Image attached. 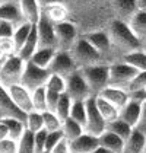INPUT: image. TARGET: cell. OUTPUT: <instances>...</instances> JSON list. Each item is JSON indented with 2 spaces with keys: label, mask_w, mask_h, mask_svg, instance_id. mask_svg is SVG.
<instances>
[{
  "label": "cell",
  "mask_w": 146,
  "mask_h": 153,
  "mask_svg": "<svg viewBox=\"0 0 146 153\" xmlns=\"http://www.w3.org/2000/svg\"><path fill=\"white\" fill-rule=\"evenodd\" d=\"M121 61L127 63L129 66L134 67L137 71H146V51L143 48L132 51L123 57Z\"/></svg>",
  "instance_id": "obj_29"
},
{
  "label": "cell",
  "mask_w": 146,
  "mask_h": 153,
  "mask_svg": "<svg viewBox=\"0 0 146 153\" xmlns=\"http://www.w3.org/2000/svg\"><path fill=\"white\" fill-rule=\"evenodd\" d=\"M137 7H139V10L146 12V0H137Z\"/></svg>",
  "instance_id": "obj_50"
},
{
  "label": "cell",
  "mask_w": 146,
  "mask_h": 153,
  "mask_svg": "<svg viewBox=\"0 0 146 153\" xmlns=\"http://www.w3.org/2000/svg\"><path fill=\"white\" fill-rule=\"evenodd\" d=\"M9 96L12 99V102L15 104V106L24 112L25 115L32 112L34 111V104H32V94L31 91H28L22 83H18V85H13L7 89Z\"/></svg>",
  "instance_id": "obj_12"
},
{
  "label": "cell",
  "mask_w": 146,
  "mask_h": 153,
  "mask_svg": "<svg viewBox=\"0 0 146 153\" xmlns=\"http://www.w3.org/2000/svg\"><path fill=\"white\" fill-rule=\"evenodd\" d=\"M7 137H9L7 127H6V124H4L3 121H0V141L4 140V139H7Z\"/></svg>",
  "instance_id": "obj_48"
},
{
  "label": "cell",
  "mask_w": 146,
  "mask_h": 153,
  "mask_svg": "<svg viewBox=\"0 0 146 153\" xmlns=\"http://www.w3.org/2000/svg\"><path fill=\"white\" fill-rule=\"evenodd\" d=\"M18 153H35V139L34 133L26 130L24 136L18 140Z\"/></svg>",
  "instance_id": "obj_36"
},
{
  "label": "cell",
  "mask_w": 146,
  "mask_h": 153,
  "mask_svg": "<svg viewBox=\"0 0 146 153\" xmlns=\"http://www.w3.org/2000/svg\"><path fill=\"white\" fill-rule=\"evenodd\" d=\"M42 13L48 18L51 22H54V24L64 22V21H70L69 19L70 12H69V7H67L66 3H57V4L47 6V7L42 9Z\"/></svg>",
  "instance_id": "obj_23"
},
{
  "label": "cell",
  "mask_w": 146,
  "mask_h": 153,
  "mask_svg": "<svg viewBox=\"0 0 146 153\" xmlns=\"http://www.w3.org/2000/svg\"><path fill=\"white\" fill-rule=\"evenodd\" d=\"M107 130L111 131V133H114V134H117L118 137H121L123 140L126 141L127 139H129V136L132 134L133 127H132V126H129L127 123H124L123 120L117 118V120H114V121L107 123Z\"/></svg>",
  "instance_id": "obj_32"
},
{
  "label": "cell",
  "mask_w": 146,
  "mask_h": 153,
  "mask_svg": "<svg viewBox=\"0 0 146 153\" xmlns=\"http://www.w3.org/2000/svg\"><path fill=\"white\" fill-rule=\"evenodd\" d=\"M42 118H44V130H47L48 133L61 130L63 121L59 118V115H57L56 112L45 111V112H42Z\"/></svg>",
  "instance_id": "obj_38"
},
{
  "label": "cell",
  "mask_w": 146,
  "mask_h": 153,
  "mask_svg": "<svg viewBox=\"0 0 146 153\" xmlns=\"http://www.w3.org/2000/svg\"><path fill=\"white\" fill-rule=\"evenodd\" d=\"M21 10L24 13V18L31 22V24H38L41 15H42V7L38 0H18Z\"/></svg>",
  "instance_id": "obj_20"
},
{
  "label": "cell",
  "mask_w": 146,
  "mask_h": 153,
  "mask_svg": "<svg viewBox=\"0 0 146 153\" xmlns=\"http://www.w3.org/2000/svg\"><path fill=\"white\" fill-rule=\"evenodd\" d=\"M97 96H101L104 99H107L108 102H111L114 106H117L118 109H121L126 105L130 98H129V92L123 88H114V86H107L102 92Z\"/></svg>",
  "instance_id": "obj_18"
},
{
  "label": "cell",
  "mask_w": 146,
  "mask_h": 153,
  "mask_svg": "<svg viewBox=\"0 0 146 153\" xmlns=\"http://www.w3.org/2000/svg\"><path fill=\"white\" fill-rule=\"evenodd\" d=\"M6 118H21V120H26V115L24 112H21L15 104L12 102L7 89H4L0 85V121L6 120Z\"/></svg>",
  "instance_id": "obj_16"
},
{
  "label": "cell",
  "mask_w": 146,
  "mask_h": 153,
  "mask_svg": "<svg viewBox=\"0 0 146 153\" xmlns=\"http://www.w3.org/2000/svg\"><path fill=\"white\" fill-rule=\"evenodd\" d=\"M0 153H18V141L12 139H4L0 141Z\"/></svg>",
  "instance_id": "obj_44"
},
{
  "label": "cell",
  "mask_w": 146,
  "mask_h": 153,
  "mask_svg": "<svg viewBox=\"0 0 146 153\" xmlns=\"http://www.w3.org/2000/svg\"><path fill=\"white\" fill-rule=\"evenodd\" d=\"M50 153H72V150H70V143L66 140V139H63Z\"/></svg>",
  "instance_id": "obj_47"
},
{
  "label": "cell",
  "mask_w": 146,
  "mask_h": 153,
  "mask_svg": "<svg viewBox=\"0 0 146 153\" xmlns=\"http://www.w3.org/2000/svg\"><path fill=\"white\" fill-rule=\"evenodd\" d=\"M1 66H3V61H0V69H1Z\"/></svg>",
  "instance_id": "obj_54"
},
{
  "label": "cell",
  "mask_w": 146,
  "mask_h": 153,
  "mask_svg": "<svg viewBox=\"0 0 146 153\" xmlns=\"http://www.w3.org/2000/svg\"><path fill=\"white\" fill-rule=\"evenodd\" d=\"M127 25L132 29V32L140 39V42H143L146 39V12L137 10L129 19Z\"/></svg>",
  "instance_id": "obj_25"
},
{
  "label": "cell",
  "mask_w": 146,
  "mask_h": 153,
  "mask_svg": "<svg viewBox=\"0 0 146 153\" xmlns=\"http://www.w3.org/2000/svg\"><path fill=\"white\" fill-rule=\"evenodd\" d=\"M59 99H60V94L47 89V111L56 112V108H57V104H59Z\"/></svg>",
  "instance_id": "obj_45"
},
{
  "label": "cell",
  "mask_w": 146,
  "mask_h": 153,
  "mask_svg": "<svg viewBox=\"0 0 146 153\" xmlns=\"http://www.w3.org/2000/svg\"><path fill=\"white\" fill-rule=\"evenodd\" d=\"M0 19L9 21V22L15 24L16 26L26 22L18 0H7V1H1L0 3Z\"/></svg>",
  "instance_id": "obj_15"
},
{
  "label": "cell",
  "mask_w": 146,
  "mask_h": 153,
  "mask_svg": "<svg viewBox=\"0 0 146 153\" xmlns=\"http://www.w3.org/2000/svg\"><path fill=\"white\" fill-rule=\"evenodd\" d=\"M50 74H51V71L48 69H41V67H38L35 64H32L31 61H26L21 83L28 91L32 92V91H35L38 88H42V86L47 85Z\"/></svg>",
  "instance_id": "obj_8"
},
{
  "label": "cell",
  "mask_w": 146,
  "mask_h": 153,
  "mask_svg": "<svg viewBox=\"0 0 146 153\" xmlns=\"http://www.w3.org/2000/svg\"><path fill=\"white\" fill-rule=\"evenodd\" d=\"M38 42H39V48H57V36H56V28H54V22H51L48 18L42 13L38 24Z\"/></svg>",
  "instance_id": "obj_13"
},
{
  "label": "cell",
  "mask_w": 146,
  "mask_h": 153,
  "mask_svg": "<svg viewBox=\"0 0 146 153\" xmlns=\"http://www.w3.org/2000/svg\"><path fill=\"white\" fill-rule=\"evenodd\" d=\"M56 53H57L56 48H38L29 61L38 67H41V69H48Z\"/></svg>",
  "instance_id": "obj_27"
},
{
  "label": "cell",
  "mask_w": 146,
  "mask_h": 153,
  "mask_svg": "<svg viewBox=\"0 0 146 153\" xmlns=\"http://www.w3.org/2000/svg\"><path fill=\"white\" fill-rule=\"evenodd\" d=\"M47 134H48L47 130H41V131H38V133L34 134V139H35V153H41L45 150Z\"/></svg>",
  "instance_id": "obj_42"
},
{
  "label": "cell",
  "mask_w": 146,
  "mask_h": 153,
  "mask_svg": "<svg viewBox=\"0 0 146 153\" xmlns=\"http://www.w3.org/2000/svg\"><path fill=\"white\" fill-rule=\"evenodd\" d=\"M70 118L85 127V124H86V101H73L72 111H70Z\"/></svg>",
  "instance_id": "obj_37"
},
{
  "label": "cell",
  "mask_w": 146,
  "mask_h": 153,
  "mask_svg": "<svg viewBox=\"0 0 146 153\" xmlns=\"http://www.w3.org/2000/svg\"><path fill=\"white\" fill-rule=\"evenodd\" d=\"M38 48H39V42H38V28H36V24H34L31 34L28 36V39L25 41L24 47L19 50L18 56L22 60H25V61H29L31 57L35 54V51Z\"/></svg>",
  "instance_id": "obj_24"
},
{
  "label": "cell",
  "mask_w": 146,
  "mask_h": 153,
  "mask_svg": "<svg viewBox=\"0 0 146 153\" xmlns=\"http://www.w3.org/2000/svg\"><path fill=\"white\" fill-rule=\"evenodd\" d=\"M54 28L57 36V48L63 51H70L80 36L79 26L72 21H64V22L54 24Z\"/></svg>",
  "instance_id": "obj_6"
},
{
  "label": "cell",
  "mask_w": 146,
  "mask_h": 153,
  "mask_svg": "<svg viewBox=\"0 0 146 153\" xmlns=\"http://www.w3.org/2000/svg\"><path fill=\"white\" fill-rule=\"evenodd\" d=\"M105 31H107V34L110 36V41H111L115 61H121L126 54L142 48L140 39L132 32L129 25L126 22H123V21L112 19L107 25Z\"/></svg>",
  "instance_id": "obj_1"
},
{
  "label": "cell",
  "mask_w": 146,
  "mask_h": 153,
  "mask_svg": "<svg viewBox=\"0 0 146 153\" xmlns=\"http://www.w3.org/2000/svg\"><path fill=\"white\" fill-rule=\"evenodd\" d=\"M66 94L72 98V101H86L94 96L80 70H76L66 77Z\"/></svg>",
  "instance_id": "obj_10"
},
{
  "label": "cell",
  "mask_w": 146,
  "mask_h": 153,
  "mask_svg": "<svg viewBox=\"0 0 146 153\" xmlns=\"http://www.w3.org/2000/svg\"><path fill=\"white\" fill-rule=\"evenodd\" d=\"M142 48H143V50H145V51H146V39H145V41H143V42H142Z\"/></svg>",
  "instance_id": "obj_53"
},
{
  "label": "cell",
  "mask_w": 146,
  "mask_h": 153,
  "mask_svg": "<svg viewBox=\"0 0 146 153\" xmlns=\"http://www.w3.org/2000/svg\"><path fill=\"white\" fill-rule=\"evenodd\" d=\"M139 71L134 67L129 66L124 61H115L112 64H110V79L108 86L114 88H123L127 89L129 85L133 82V79L137 76Z\"/></svg>",
  "instance_id": "obj_5"
},
{
  "label": "cell",
  "mask_w": 146,
  "mask_h": 153,
  "mask_svg": "<svg viewBox=\"0 0 146 153\" xmlns=\"http://www.w3.org/2000/svg\"><path fill=\"white\" fill-rule=\"evenodd\" d=\"M70 54L76 63L77 70H82L85 67H91L95 64H107L101 53H98L82 35L79 36V39L70 50Z\"/></svg>",
  "instance_id": "obj_2"
},
{
  "label": "cell",
  "mask_w": 146,
  "mask_h": 153,
  "mask_svg": "<svg viewBox=\"0 0 146 153\" xmlns=\"http://www.w3.org/2000/svg\"><path fill=\"white\" fill-rule=\"evenodd\" d=\"M61 133H63L64 139L70 143V141L76 140L79 136H82L85 133V127L69 117V118H66L63 121V124H61Z\"/></svg>",
  "instance_id": "obj_26"
},
{
  "label": "cell",
  "mask_w": 146,
  "mask_h": 153,
  "mask_svg": "<svg viewBox=\"0 0 146 153\" xmlns=\"http://www.w3.org/2000/svg\"><path fill=\"white\" fill-rule=\"evenodd\" d=\"M1 121L6 124L7 131H9V139H12V140L18 141L26 131L25 120H21V118H6V120H1Z\"/></svg>",
  "instance_id": "obj_30"
},
{
  "label": "cell",
  "mask_w": 146,
  "mask_h": 153,
  "mask_svg": "<svg viewBox=\"0 0 146 153\" xmlns=\"http://www.w3.org/2000/svg\"><path fill=\"white\" fill-rule=\"evenodd\" d=\"M69 0H66V3H67ZM70 1H74V3H80V4H85V3H89L91 0H70Z\"/></svg>",
  "instance_id": "obj_52"
},
{
  "label": "cell",
  "mask_w": 146,
  "mask_h": 153,
  "mask_svg": "<svg viewBox=\"0 0 146 153\" xmlns=\"http://www.w3.org/2000/svg\"><path fill=\"white\" fill-rule=\"evenodd\" d=\"M146 149V134L137 128H133L129 139L124 141V152L123 153H143Z\"/></svg>",
  "instance_id": "obj_21"
},
{
  "label": "cell",
  "mask_w": 146,
  "mask_h": 153,
  "mask_svg": "<svg viewBox=\"0 0 146 153\" xmlns=\"http://www.w3.org/2000/svg\"><path fill=\"white\" fill-rule=\"evenodd\" d=\"M92 153H112V152H110V150H107L105 147H102V146H98L97 149L94 150Z\"/></svg>",
  "instance_id": "obj_51"
},
{
  "label": "cell",
  "mask_w": 146,
  "mask_h": 153,
  "mask_svg": "<svg viewBox=\"0 0 146 153\" xmlns=\"http://www.w3.org/2000/svg\"><path fill=\"white\" fill-rule=\"evenodd\" d=\"M0 1H7V0H0Z\"/></svg>",
  "instance_id": "obj_56"
},
{
  "label": "cell",
  "mask_w": 146,
  "mask_h": 153,
  "mask_svg": "<svg viewBox=\"0 0 146 153\" xmlns=\"http://www.w3.org/2000/svg\"><path fill=\"white\" fill-rule=\"evenodd\" d=\"M64 139V136H63V133H61V130L59 131H51L47 134V141H45V150H48L51 152L61 140Z\"/></svg>",
  "instance_id": "obj_40"
},
{
  "label": "cell",
  "mask_w": 146,
  "mask_h": 153,
  "mask_svg": "<svg viewBox=\"0 0 146 153\" xmlns=\"http://www.w3.org/2000/svg\"><path fill=\"white\" fill-rule=\"evenodd\" d=\"M94 96L99 95L107 86L110 79V64H95L80 70Z\"/></svg>",
  "instance_id": "obj_4"
},
{
  "label": "cell",
  "mask_w": 146,
  "mask_h": 153,
  "mask_svg": "<svg viewBox=\"0 0 146 153\" xmlns=\"http://www.w3.org/2000/svg\"><path fill=\"white\" fill-rule=\"evenodd\" d=\"M98 140H99V146L105 147L110 152H112V153L124 152V140H123L121 137H118L117 134L108 131V130H105V131L98 137Z\"/></svg>",
  "instance_id": "obj_22"
},
{
  "label": "cell",
  "mask_w": 146,
  "mask_h": 153,
  "mask_svg": "<svg viewBox=\"0 0 146 153\" xmlns=\"http://www.w3.org/2000/svg\"><path fill=\"white\" fill-rule=\"evenodd\" d=\"M25 64H26V61L21 59L18 54L7 57L3 61V66L0 69V85L4 89H9L13 85L21 83Z\"/></svg>",
  "instance_id": "obj_3"
},
{
  "label": "cell",
  "mask_w": 146,
  "mask_h": 153,
  "mask_svg": "<svg viewBox=\"0 0 146 153\" xmlns=\"http://www.w3.org/2000/svg\"><path fill=\"white\" fill-rule=\"evenodd\" d=\"M45 88L50 89V91H54L57 94H66V77H63L60 74H50L48 80H47V85Z\"/></svg>",
  "instance_id": "obj_39"
},
{
  "label": "cell",
  "mask_w": 146,
  "mask_h": 153,
  "mask_svg": "<svg viewBox=\"0 0 146 153\" xmlns=\"http://www.w3.org/2000/svg\"><path fill=\"white\" fill-rule=\"evenodd\" d=\"M41 153H50V152L48 150H44V152H41Z\"/></svg>",
  "instance_id": "obj_55"
},
{
  "label": "cell",
  "mask_w": 146,
  "mask_h": 153,
  "mask_svg": "<svg viewBox=\"0 0 146 153\" xmlns=\"http://www.w3.org/2000/svg\"><path fill=\"white\" fill-rule=\"evenodd\" d=\"M143 153H146V149H145V152H143Z\"/></svg>",
  "instance_id": "obj_57"
},
{
  "label": "cell",
  "mask_w": 146,
  "mask_h": 153,
  "mask_svg": "<svg viewBox=\"0 0 146 153\" xmlns=\"http://www.w3.org/2000/svg\"><path fill=\"white\" fill-rule=\"evenodd\" d=\"M83 38L97 50L98 53H101V56L104 57L107 64H112L115 63V57H114V51H112V45L110 41V36L105 29L101 31H94V32H88L83 34Z\"/></svg>",
  "instance_id": "obj_7"
},
{
  "label": "cell",
  "mask_w": 146,
  "mask_h": 153,
  "mask_svg": "<svg viewBox=\"0 0 146 153\" xmlns=\"http://www.w3.org/2000/svg\"><path fill=\"white\" fill-rule=\"evenodd\" d=\"M32 26H34V24H31V22H28V21L16 26L15 34H13V36H12L13 44H15V48H16V54L19 53V50H21V48L24 47L25 41L28 39V36H29L31 31H32Z\"/></svg>",
  "instance_id": "obj_31"
},
{
  "label": "cell",
  "mask_w": 146,
  "mask_h": 153,
  "mask_svg": "<svg viewBox=\"0 0 146 153\" xmlns=\"http://www.w3.org/2000/svg\"><path fill=\"white\" fill-rule=\"evenodd\" d=\"M41 7H47V6H51V4H57V3H66V0H38Z\"/></svg>",
  "instance_id": "obj_49"
},
{
  "label": "cell",
  "mask_w": 146,
  "mask_h": 153,
  "mask_svg": "<svg viewBox=\"0 0 146 153\" xmlns=\"http://www.w3.org/2000/svg\"><path fill=\"white\" fill-rule=\"evenodd\" d=\"M146 86V71H139L137 76L133 79V82L129 85V88L126 89L127 92L130 91H137V89H143Z\"/></svg>",
  "instance_id": "obj_43"
},
{
  "label": "cell",
  "mask_w": 146,
  "mask_h": 153,
  "mask_svg": "<svg viewBox=\"0 0 146 153\" xmlns=\"http://www.w3.org/2000/svg\"><path fill=\"white\" fill-rule=\"evenodd\" d=\"M15 29H16V25L9 22V21H4V19H0V39L3 38H12L15 34Z\"/></svg>",
  "instance_id": "obj_41"
},
{
  "label": "cell",
  "mask_w": 146,
  "mask_h": 153,
  "mask_svg": "<svg viewBox=\"0 0 146 153\" xmlns=\"http://www.w3.org/2000/svg\"><path fill=\"white\" fill-rule=\"evenodd\" d=\"M107 130V121L102 118L101 112L98 111L95 96H91L86 99V124L85 133H89L92 136L99 137Z\"/></svg>",
  "instance_id": "obj_9"
},
{
  "label": "cell",
  "mask_w": 146,
  "mask_h": 153,
  "mask_svg": "<svg viewBox=\"0 0 146 153\" xmlns=\"http://www.w3.org/2000/svg\"><path fill=\"white\" fill-rule=\"evenodd\" d=\"M72 105H73L72 98L67 94H61L60 99H59V104H57V108H56V114L59 115V118H60L61 121H64L66 118L70 117Z\"/></svg>",
  "instance_id": "obj_35"
},
{
  "label": "cell",
  "mask_w": 146,
  "mask_h": 153,
  "mask_svg": "<svg viewBox=\"0 0 146 153\" xmlns=\"http://www.w3.org/2000/svg\"><path fill=\"white\" fill-rule=\"evenodd\" d=\"M48 70L53 74H60L63 77H67L69 74H72L77 70L76 63L73 60L70 51H63V50H57L54 59L50 64Z\"/></svg>",
  "instance_id": "obj_11"
},
{
  "label": "cell",
  "mask_w": 146,
  "mask_h": 153,
  "mask_svg": "<svg viewBox=\"0 0 146 153\" xmlns=\"http://www.w3.org/2000/svg\"><path fill=\"white\" fill-rule=\"evenodd\" d=\"M32 94V104H34V111L38 112H45L47 111V88H38Z\"/></svg>",
  "instance_id": "obj_34"
},
{
  "label": "cell",
  "mask_w": 146,
  "mask_h": 153,
  "mask_svg": "<svg viewBox=\"0 0 146 153\" xmlns=\"http://www.w3.org/2000/svg\"><path fill=\"white\" fill-rule=\"evenodd\" d=\"M140 112H142V104H139L136 101H129L120 109L118 118L123 120L124 123H127L129 126H132L133 128H136V126L139 123V118H140Z\"/></svg>",
  "instance_id": "obj_19"
},
{
  "label": "cell",
  "mask_w": 146,
  "mask_h": 153,
  "mask_svg": "<svg viewBox=\"0 0 146 153\" xmlns=\"http://www.w3.org/2000/svg\"><path fill=\"white\" fill-rule=\"evenodd\" d=\"M0 3H1V1H0Z\"/></svg>",
  "instance_id": "obj_58"
},
{
  "label": "cell",
  "mask_w": 146,
  "mask_h": 153,
  "mask_svg": "<svg viewBox=\"0 0 146 153\" xmlns=\"http://www.w3.org/2000/svg\"><path fill=\"white\" fill-rule=\"evenodd\" d=\"M110 7L114 19L129 22V19L139 10L137 0H110Z\"/></svg>",
  "instance_id": "obj_14"
},
{
  "label": "cell",
  "mask_w": 146,
  "mask_h": 153,
  "mask_svg": "<svg viewBox=\"0 0 146 153\" xmlns=\"http://www.w3.org/2000/svg\"><path fill=\"white\" fill-rule=\"evenodd\" d=\"M26 130H29L31 133H38L41 130H44V118H42V112L38 111H32L29 114H26Z\"/></svg>",
  "instance_id": "obj_33"
},
{
  "label": "cell",
  "mask_w": 146,
  "mask_h": 153,
  "mask_svg": "<svg viewBox=\"0 0 146 153\" xmlns=\"http://www.w3.org/2000/svg\"><path fill=\"white\" fill-rule=\"evenodd\" d=\"M136 128L139 131H142L143 134H146V102L142 104V112H140V118H139V123H137Z\"/></svg>",
  "instance_id": "obj_46"
},
{
  "label": "cell",
  "mask_w": 146,
  "mask_h": 153,
  "mask_svg": "<svg viewBox=\"0 0 146 153\" xmlns=\"http://www.w3.org/2000/svg\"><path fill=\"white\" fill-rule=\"evenodd\" d=\"M95 102H97V108L98 111L101 112L102 118L110 123V121H114L118 118V114H120V109L117 106H114L111 102H108L107 99L101 98V96H95Z\"/></svg>",
  "instance_id": "obj_28"
},
{
  "label": "cell",
  "mask_w": 146,
  "mask_h": 153,
  "mask_svg": "<svg viewBox=\"0 0 146 153\" xmlns=\"http://www.w3.org/2000/svg\"><path fill=\"white\" fill-rule=\"evenodd\" d=\"M98 146H99L98 137L89 134V133H83L76 140L70 141V150H72V153H92Z\"/></svg>",
  "instance_id": "obj_17"
},
{
  "label": "cell",
  "mask_w": 146,
  "mask_h": 153,
  "mask_svg": "<svg viewBox=\"0 0 146 153\" xmlns=\"http://www.w3.org/2000/svg\"><path fill=\"white\" fill-rule=\"evenodd\" d=\"M107 1H108V0H107Z\"/></svg>",
  "instance_id": "obj_59"
}]
</instances>
